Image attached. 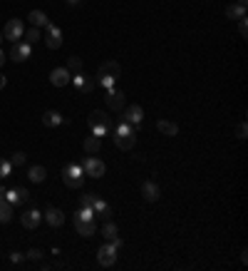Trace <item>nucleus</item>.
I'll return each mask as SVG.
<instances>
[{
	"mask_svg": "<svg viewBox=\"0 0 248 271\" xmlns=\"http://www.w3.org/2000/svg\"><path fill=\"white\" fill-rule=\"evenodd\" d=\"M50 226H62L65 224V214L60 211V209H55V206H50L48 211H45V216H43Z\"/></svg>",
	"mask_w": 248,
	"mask_h": 271,
	"instance_id": "16",
	"label": "nucleus"
},
{
	"mask_svg": "<svg viewBox=\"0 0 248 271\" xmlns=\"http://www.w3.org/2000/svg\"><path fill=\"white\" fill-rule=\"evenodd\" d=\"M142 197H144L147 202H156V199H159V187H156V182H144V184H142Z\"/></svg>",
	"mask_w": 248,
	"mask_h": 271,
	"instance_id": "18",
	"label": "nucleus"
},
{
	"mask_svg": "<svg viewBox=\"0 0 248 271\" xmlns=\"http://www.w3.org/2000/svg\"><path fill=\"white\" fill-rule=\"evenodd\" d=\"M65 120H62V115L60 112H55V110H48L45 115H43V125L45 127H60Z\"/></svg>",
	"mask_w": 248,
	"mask_h": 271,
	"instance_id": "19",
	"label": "nucleus"
},
{
	"mask_svg": "<svg viewBox=\"0 0 248 271\" xmlns=\"http://www.w3.org/2000/svg\"><path fill=\"white\" fill-rule=\"evenodd\" d=\"M62 182H65V187H70V189H80V187L85 184L82 167H80V164H67V167L62 169Z\"/></svg>",
	"mask_w": 248,
	"mask_h": 271,
	"instance_id": "3",
	"label": "nucleus"
},
{
	"mask_svg": "<svg viewBox=\"0 0 248 271\" xmlns=\"http://www.w3.org/2000/svg\"><path fill=\"white\" fill-rule=\"evenodd\" d=\"M82 172H85L87 177H95V179H99V177H104L107 167H104V162H102V159H97L95 154H90V159H85V167H82Z\"/></svg>",
	"mask_w": 248,
	"mask_h": 271,
	"instance_id": "4",
	"label": "nucleus"
},
{
	"mask_svg": "<svg viewBox=\"0 0 248 271\" xmlns=\"http://www.w3.org/2000/svg\"><path fill=\"white\" fill-rule=\"evenodd\" d=\"M25 259H33V261H38V259H43V251H40V249H30Z\"/></svg>",
	"mask_w": 248,
	"mask_h": 271,
	"instance_id": "33",
	"label": "nucleus"
},
{
	"mask_svg": "<svg viewBox=\"0 0 248 271\" xmlns=\"http://www.w3.org/2000/svg\"><path fill=\"white\" fill-rule=\"evenodd\" d=\"M23 33H25V28H23V20H18V18H13V20H8L5 23V30H3V38L5 40H20L23 38Z\"/></svg>",
	"mask_w": 248,
	"mask_h": 271,
	"instance_id": "6",
	"label": "nucleus"
},
{
	"mask_svg": "<svg viewBox=\"0 0 248 271\" xmlns=\"http://www.w3.org/2000/svg\"><path fill=\"white\" fill-rule=\"evenodd\" d=\"M5 85H8V80H5V75H0V90H3Z\"/></svg>",
	"mask_w": 248,
	"mask_h": 271,
	"instance_id": "36",
	"label": "nucleus"
},
{
	"mask_svg": "<svg viewBox=\"0 0 248 271\" xmlns=\"http://www.w3.org/2000/svg\"><path fill=\"white\" fill-rule=\"evenodd\" d=\"M3 40H5V38H3V33H0V43H3Z\"/></svg>",
	"mask_w": 248,
	"mask_h": 271,
	"instance_id": "41",
	"label": "nucleus"
},
{
	"mask_svg": "<svg viewBox=\"0 0 248 271\" xmlns=\"http://www.w3.org/2000/svg\"><path fill=\"white\" fill-rule=\"evenodd\" d=\"M13 219V204L3 197V199H0V224H8Z\"/></svg>",
	"mask_w": 248,
	"mask_h": 271,
	"instance_id": "20",
	"label": "nucleus"
},
{
	"mask_svg": "<svg viewBox=\"0 0 248 271\" xmlns=\"http://www.w3.org/2000/svg\"><path fill=\"white\" fill-rule=\"evenodd\" d=\"M119 75H122V68H119L114 60H109V63L99 65V70H97V82L104 85V87H114V82L119 80Z\"/></svg>",
	"mask_w": 248,
	"mask_h": 271,
	"instance_id": "1",
	"label": "nucleus"
},
{
	"mask_svg": "<svg viewBox=\"0 0 248 271\" xmlns=\"http://www.w3.org/2000/svg\"><path fill=\"white\" fill-rule=\"evenodd\" d=\"M75 229L80 236H92L95 234V219H75Z\"/></svg>",
	"mask_w": 248,
	"mask_h": 271,
	"instance_id": "15",
	"label": "nucleus"
},
{
	"mask_svg": "<svg viewBox=\"0 0 248 271\" xmlns=\"http://www.w3.org/2000/svg\"><path fill=\"white\" fill-rule=\"evenodd\" d=\"M10 169H13V162H10V159H0V179L8 177Z\"/></svg>",
	"mask_w": 248,
	"mask_h": 271,
	"instance_id": "28",
	"label": "nucleus"
},
{
	"mask_svg": "<svg viewBox=\"0 0 248 271\" xmlns=\"http://www.w3.org/2000/svg\"><path fill=\"white\" fill-rule=\"evenodd\" d=\"M236 137H238V139H246V137H248V127H246V122H238V127H236Z\"/></svg>",
	"mask_w": 248,
	"mask_h": 271,
	"instance_id": "31",
	"label": "nucleus"
},
{
	"mask_svg": "<svg viewBox=\"0 0 248 271\" xmlns=\"http://www.w3.org/2000/svg\"><path fill=\"white\" fill-rule=\"evenodd\" d=\"M238 5H243V8H246V5H248V0H238Z\"/></svg>",
	"mask_w": 248,
	"mask_h": 271,
	"instance_id": "39",
	"label": "nucleus"
},
{
	"mask_svg": "<svg viewBox=\"0 0 248 271\" xmlns=\"http://www.w3.org/2000/svg\"><path fill=\"white\" fill-rule=\"evenodd\" d=\"M28 177H30V182L40 184V182H45L48 169H45V167H40V164H35V167H30V169H28Z\"/></svg>",
	"mask_w": 248,
	"mask_h": 271,
	"instance_id": "22",
	"label": "nucleus"
},
{
	"mask_svg": "<svg viewBox=\"0 0 248 271\" xmlns=\"http://www.w3.org/2000/svg\"><path fill=\"white\" fill-rule=\"evenodd\" d=\"M67 70H70V72H75V75H77V72H82V60H80L77 55H72V58L67 60Z\"/></svg>",
	"mask_w": 248,
	"mask_h": 271,
	"instance_id": "26",
	"label": "nucleus"
},
{
	"mask_svg": "<svg viewBox=\"0 0 248 271\" xmlns=\"http://www.w3.org/2000/svg\"><path fill=\"white\" fill-rule=\"evenodd\" d=\"M156 130H159L161 135H166V137H176V135H179V125L171 122V120H159V122H156Z\"/></svg>",
	"mask_w": 248,
	"mask_h": 271,
	"instance_id": "17",
	"label": "nucleus"
},
{
	"mask_svg": "<svg viewBox=\"0 0 248 271\" xmlns=\"http://www.w3.org/2000/svg\"><path fill=\"white\" fill-rule=\"evenodd\" d=\"M23 259H25V256H23V254H18V251H13V254H10V261H13V264H18V261H23Z\"/></svg>",
	"mask_w": 248,
	"mask_h": 271,
	"instance_id": "34",
	"label": "nucleus"
},
{
	"mask_svg": "<svg viewBox=\"0 0 248 271\" xmlns=\"http://www.w3.org/2000/svg\"><path fill=\"white\" fill-rule=\"evenodd\" d=\"M45 28H48V40H45V43H48V48H50V50L62 48V30H60L57 25H52V23H48Z\"/></svg>",
	"mask_w": 248,
	"mask_h": 271,
	"instance_id": "9",
	"label": "nucleus"
},
{
	"mask_svg": "<svg viewBox=\"0 0 248 271\" xmlns=\"http://www.w3.org/2000/svg\"><path fill=\"white\" fill-rule=\"evenodd\" d=\"M23 38H25V43H30V45H33V43H38V40H40V30H38V28H30V30H25V33H23Z\"/></svg>",
	"mask_w": 248,
	"mask_h": 271,
	"instance_id": "27",
	"label": "nucleus"
},
{
	"mask_svg": "<svg viewBox=\"0 0 248 271\" xmlns=\"http://www.w3.org/2000/svg\"><path fill=\"white\" fill-rule=\"evenodd\" d=\"M25 159H28V157H25V152H15V154H13V159H10V162H13V164H18V167H20V164H25Z\"/></svg>",
	"mask_w": 248,
	"mask_h": 271,
	"instance_id": "32",
	"label": "nucleus"
},
{
	"mask_svg": "<svg viewBox=\"0 0 248 271\" xmlns=\"http://www.w3.org/2000/svg\"><path fill=\"white\" fill-rule=\"evenodd\" d=\"M67 3H72V5H77V3H80V0H67Z\"/></svg>",
	"mask_w": 248,
	"mask_h": 271,
	"instance_id": "40",
	"label": "nucleus"
},
{
	"mask_svg": "<svg viewBox=\"0 0 248 271\" xmlns=\"http://www.w3.org/2000/svg\"><path fill=\"white\" fill-rule=\"evenodd\" d=\"M241 264H248V251H246V249L241 251Z\"/></svg>",
	"mask_w": 248,
	"mask_h": 271,
	"instance_id": "35",
	"label": "nucleus"
},
{
	"mask_svg": "<svg viewBox=\"0 0 248 271\" xmlns=\"http://www.w3.org/2000/svg\"><path fill=\"white\" fill-rule=\"evenodd\" d=\"M5 192H8V189H5L3 184H0V199H3V197H5Z\"/></svg>",
	"mask_w": 248,
	"mask_h": 271,
	"instance_id": "37",
	"label": "nucleus"
},
{
	"mask_svg": "<svg viewBox=\"0 0 248 271\" xmlns=\"http://www.w3.org/2000/svg\"><path fill=\"white\" fill-rule=\"evenodd\" d=\"M70 82H75V87L82 92V95H90L92 90H95V80H90V77H85L82 72H77L75 77H70Z\"/></svg>",
	"mask_w": 248,
	"mask_h": 271,
	"instance_id": "13",
	"label": "nucleus"
},
{
	"mask_svg": "<svg viewBox=\"0 0 248 271\" xmlns=\"http://www.w3.org/2000/svg\"><path fill=\"white\" fill-rule=\"evenodd\" d=\"M87 125L92 127V132H95L97 137H104V135L112 130V120H109V115H107V112H102V110H95V112H90V117H87Z\"/></svg>",
	"mask_w": 248,
	"mask_h": 271,
	"instance_id": "2",
	"label": "nucleus"
},
{
	"mask_svg": "<svg viewBox=\"0 0 248 271\" xmlns=\"http://www.w3.org/2000/svg\"><path fill=\"white\" fill-rule=\"evenodd\" d=\"M226 15H228V20H241V18H246V8L243 5H228L226 8Z\"/></svg>",
	"mask_w": 248,
	"mask_h": 271,
	"instance_id": "24",
	"label": "nucleus"
},
{
	"mask_svg": "<svg viewBox=\"0 0 248 271\" xmlns=\"http://www.w3.org/2000/svg\"><path fill=\"white\" fill-rule=\"evenodd\" d=\"M97 261H99L102 266H114V261H117V249L107 241L104 246H99V251H97Z\"/></svg>",
	"mask_w": 248,
	"mask_h": 271,
	"instance_id": "7",
	"label": "nucleus"
},
{
	"mask_svg": "<svg viewBox=\"0 0 248 271\" xmlns=\"http://www.w3.org/2000/svg\"><path fill=\"white\" fill-rule=\"evenodd\" d=\"M28 20L33 23V28H45L50 20H48V15L43 13V10H33L30 15H28Z\"/></svg>",
	"mask_w": 248,
	"mask_h": 271,
	"instance_id": "23",
	"label": "nucleus"
},
{
	"mask_svg": "<svg viewBox=\"0 0 248 271\" xmlns=\"http://www.w3.org/2000/svg\"><path fill=\"white\" fill-rule=\"evenodd\" d=\"M20 221H23V226H25V229H38V226H40V221H43V214H40L38 209H28V211L23 214V219H20Z\"/></svg>",
	"mask_w": 248,
	"mask_h": 271,
	"instance_id": "14",
	"label": "nucleus"
},
{
	"mask_svg": "<svg viewBox=\"0 0 248 271\" xmlns=\"http://www.w3.org/2000/svg\"><path fill=\"white\" fill-rule=\"evenodd\" d=\"M102 236H104L107 241H112V239L117 236V224H114V221H107V224L102 226Z\"/></svg>",
	"mask_w": 248,
	"mask_h": 271,
	"instance_id": "25",
	"label": "nucleus"
},
{
	"mask_svg": "<svg viewBox=\"0 0 248 271\" xmlns=\"http://www.w3.org/2000/svg\"><path fill=\"white\" fill-rule=\"evenodd\" d=\"M122 112H124V115H122V120H124V122H129V125H134V127L144 120V110H142L139 105H129V107H124Z\"/></svg>",
	"mask_w": 248,
	"mask_h": 271,
	"instance_id": "10",
	"label": "nucleus"
},
{
	"mask_svg": "<svg viewBox=\"0 0 248 271\" xmlns=\"http://www.w3.org/2000/svg\"><path fill=\"white\" fill-rule=\"evenodd\" d=\"M5 63V55H3V50H0V65H3Z\"/></svg>",
	"mask_w": 248,
	"mask_h": 271,
	"instance_id": "38",
	"label": "nucleus"
},
{
	"mask_svg": "<svg viewBox=\"0 0 248 271\" xmlns=\"http://www.w3.org/2000/svg\"><path fill=\"white\" fill-rule=\"evenodd\" d=\"M30 53H33V45H30V43L15 40V43H13V50H10V58H13L15 63H25V60H30Z\"/></svg>",
	"mask_w": 248,
	"mask_h": 271,
	"instance_id": "5",
	"label": "nucleus"
},
{
	"mask_svg": "<svg viewBox=\"0 0 248 271\" xmlns=\"http://www.w3.org/2000/svg\"><path fill=\"white\" fill-rule=\"evenodd\" d=\"M107 107L114 110V112H122L124 110V92H119L114 87H107Z\"/></svg>",
	"mask_w": 248,
	"mask_h": 271,
	"instance_id": "8",
	"label": "nucleus"
},
{
	"mask_svg": "<svg viewBox=\"0 0 248 271\" xmlns=\"http://www.w3.org/2000/svg\"><path fill=\"white\" fill-rule=\"evenodd\" d=\"M82 147H85V152H87V154H97V152H99V147H102V137L92 135V137H87V139H85V144H82Z\"/></svg>",
	"mask_w": 248,
	"mask_h": 271,
	"instance_id": "21",
	"label": "nucleus"
},
{
	"mask_svg": "<svg viewBox=\"0 0 248 271\" xmlns=\"http://www.w3.org/2000/svg\"><path fill=\"white\" fill-rule=\"evenodd\" d=\"M70 77H72V72H70L67 68H55V70L50 72V82H52L55 87H65V85H70Z\"/></svg>",
	"mask_w": 248,
	"mask_h": 271,
	"instance_id": "12",
	"label": "nucleus"
},
{
	"mask_svg": "<svg viewBox=\"0 0 248 271\" xmlns=\"http://www.w3.org/2000/svg\"><path fill=\"white\" fill-rule=\"evenodd\" d=\"M95 194H85L82 199H80V206H90V209H95Z\"/></svg>",
	"mask_w": 248,
	"mask_h": 271,
	"instance_id": "29",
	"label": "nucleus"
},
{
	"mask_svg": "<svg viewBox=\"0 0 248 271\" xmlns=\"http://www.w3.org/2000/svg\"><path fill=\"white\" fill-rule=\"evenodd\" d=\"M5 199H8L13 206H18V204H25V202L30 199V192H28L25 187H15V189H8V192H5Z\"/></svg>",
	"mask_w": 248,
	"mask_h": 271,
	"instance_id": "11",
	"label": "nucleus"
},
{
	"mask_svg": "<svg viewBox=\"0 0 248 271\" xmlns=\"http://www.w3.org/2000/svg\"><path fill=\"white\" fill-rule=\"evenodd\" d=\"M238 33H241V38H243V40L248 38V20H246V18H241V20H238Z\"/></svg>",
	"mask_w": 248,
	"mask_h": 271,
	"instance_id": "30",
	"label": "nucleus"
}]
</instances>
